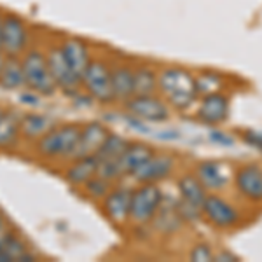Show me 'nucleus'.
I'll use <instances>...</instances> for the list:
<instances>
[{
	"mask_svg": "<svg viewBox=\"0 0 262 262\" xmlns=\"http://www.w3.org/2000/svg\"><path fill=\"white\" fill-rule=\"evenodd\" d=\"M81 88L96 103L111 105L116 101L112 90L111 67L101 60H91L81 79Z\"/></svg>",
	"mask_w": 262,
	"mask_h": 262,
	"instance_id": "5",
	"label": "nucleus"
},
{
	"mask_svg": "<svg viewBox=\"0 0 262 262\" xmlns=\"http://www.w3.org/2000/svg\"><path fill=\"white\" fill-rule=\"evenodd\" d=\"M179 192H180V206L192 208L196 212H201L203 201L206 198V189L198 180L196 175H184L179 180Z\"/></svg>",
	"mask_w": 262,
	"mask_h": 262,
	"instance_id": "19",
	"label": "nucleus"
},
{
	"mask_svg": "<svg viewBox=\"0 0 262 262\" xmlns=\"http://www.w3.org/2000/svg\"><path fill=\"white\" fill-rule=\"evenodd\" d=\"M213 260L217 262H232V260H238V257L234 255V253H229V252H221V253H215L213 255Z\"/></svg>",
	"mask_w": 262,
	"mask_h": 262,
	"instance_id": "33",
	"label": "nucleus"
},
{
	"mask_svg": "<svg viewBox=\"0 0 262 262\" xmlns=\"http://www.w3.org/2000/svg\"><path fill=\"white\" fill-rule=\"evenodd\" d=\"M108 133H111L108 128L100 121H90L84 126H81V135H79L77 149H75V154L72 159L96 156V152L100 150L101 143L105 142V138L108 137Z\"/></svg>",
	"mask_w": 262,
	"mask_h": 262,
	"instance_id": "12",
	"label": "nucleus"
},
{
	"mask_svg": "<svg viewBox=\"0 0 262 262\" xmlns=\"http://www.w3.org/2000/svg\"><path fill=\"white\" fill-rule=\"evenodd\" d=\"M236 187L250 201H262V170L257 164H245L234 175Z\"/></svg>",
	"mask_w": 262,
	"mask_h": 262,
	"instance_id": "15",
	"label": "nucleus"
},
{
	"mask_svg": "<svg viewBox=\"0 0 262 262\" xmlns=\"http://www.w3.org/2000/svg\"><path fill=\"white\" fill-rule=\"evenodd\" d=\"M201 212L208 219V222L219 227V229H229L239 221V213L236 212L234 206L224 198L217 196V194H210V196L205 198Z\"/></svg>",
	"mask_w": 262,
	"mask_h": 262,
	"instance_id": "9",
	"label": "nucleus"
},
{
	"mask_svg": "<svg viewBox=\"0 0 262 262\" xmlns=\"http://www.w3.org/2000/svg\"><path fill=\"white\" fill-rule=\"evenodd\" d=\"M79 135V124H56L35 142L37 154L44 159H72L77 149Z\"/></svg>",
	"mask_w": 262,
	"mask_h": 262,
	"instance_id": "2",
	"label": "nucleus"
},
{
	"mask_svg": "<svg viewBox=\"0 0 262 262\" xmlns=\"http://www.w3.org/2000/svg\"><path fill=\"white\" fill-rule=\"evenodd\" d=\"M213 250L210 245L206 243H200V245H194L191 253H189V259L194 262H210L213 260Z\"/></svg>",
	"mask_w": 262,
	"mask_h": 262,
	"instance_id": "29",
	"label": "nucleus"
},
{
	"mask_svg": "<svg viewBox=\"0 0 262 262\" xmlns=\"http://www.w3.org/2000/svg\"><path fill=\"white\" fill-rule=\"evenodd\" d=\"M112 90L116 101H126L133 96V69L128 65H114L111 67Z\"/></svg>",
	"mask_w": 262,
	"mask_h": 262,
	"instance_id": "21",
	"label": "nucleus"
},
{
	"mask_svg": "<svg viewBox=\"0 0 262 262\" xmlns=\"http://www.w3.org/2000/svg\"><path fill=\"white\" fill-rule=\"evenodd\" d=\"M175 161L168 154H152L145 163L133 173V179L138 184H159L171 175Z\"/></svg>",
	"mask_w": 262,
	"mask_h": 262,
	"instance_id": "11",
	"label": "nucleus"
},
{
	"mask_svg": "<svg viewBox=\"0 0 262 262\" xmlns=\"http://www.w3.org/2000/svg\"><path fill=\"white\" fill-rule=\"evenodd\" d=\"M196 177L206 191H221L229 182L227 168L219 161H203L196 168Z\"/></svg>",
	"mask_w": 262,
	"mask_h": 262,
	"instance_id": "17",
	"label": "nucleus"
},
{
	"mask_svg": "<svg viewBox=\"0 0 262 262\" xmlns=\"http://www.w3.org/2000/svg\"><path fill=\"white\" fill-rule=\"evenodd\" d=\"M19 137V117L12 111H4L0 114V150L12 149Z\"/></svg>",
	"mask_w": 262,
	"mask_h": 262,
	"instance_id": "24",
	"label": "nucleus"
},
{
	"mask_svg": "<svg viewBox=\"0 0 262 262\" xmlns=\"http://www.w3.org/2000/svg\"><path fill=\"white\" fill-rule=\"evenodd\" d=\"M124 108L131 117L143 122H164L170 117L168 103L154 95L131 96L124 101Z\"/></svg>",
	"mask_w": 262,
	"mask_h": 262,
	"instance_id": "6",
	"label": "nucleus"
},
{
	"mask_svg": "<svg viewBox=\"0 0 262 262\" xmlns=\"http://www.w3.org/2000/svg\"><path fill=\"white\" fill-rule=\"evenodd\" d=\"M82 191L86 194V198H90L93 201H100L112 191V182L103 179V177H100V175H96L84 185Z\"/></svg>",
	"mask_w": 262,
	"mask_h": 262,
	"instance_id": "27",
	"label": "nucleus"
},
{
	"mask_svg": "<svg viewBox=\"0 0 262 262\" xmlns=\"http://www.w3.org/2000/svg\"><path fill=\"white\" fill-rule=\"evenodd\" d=\"M224 81L219 75L215 74H203L200 77H196V90L198 96H206V95H213L222 90Z\"/></svg>",
	"mask_w": 262,
	"mask_h": 262,
	"instance_id": "28",
	"label": "nucleus"
},
{
	"mask_svg": "<svg viewBox=\"0 0 262 262\" xmlns=\"http://www.w3.org/2000/svg\"><path fill=\"white\" fill-rule=\"evenodd\" d=\"M96 175H98V159H96V156L72 159V164L65 170V180L75 189H82Z\"/></svg>",
	"mask_w": 262,
	"mask_h": 262,
	"instance_id": "16",
	"label": "nucleus"
},
{
	"mask_svg": "<svg viewBox=\"0 0 262 262\" xmlns=\"http://www.w3.org/2000/svg\"><path fill=\"white\" fill-rule=\"evenodd\" d=\"M158 86L168 103L180 111L191 107L198 98L196 77L184 69H164L158 77Z\"/></svg>",
	"mask_w": 262,
	"mask_h": 262,
	"instance_id": "1",
	"label": "nucleus"
},
{
	"mask_svg": "<svg viewBox=\"0 0 262 262\" xmlns=\"http://www.w3.org/2000/svg\"><path fill=\"white\" fill-rule=\"evenodd\" d=\"M154 154V149L149 147L147 143H140V142H133L128 143L126 150L122 152V156L119 158V170L121 175H133L138 168L142 166L150 156Z\"/></svg>",
	"mask_w": 262,
	"mask_h": 262,
	"instance_id": "20",
	"label": "nucleus"
},
{
	"mask_svg": "<svg viewBox=\"0 0 262 262\" xmlns=\"http://www.w3.org/2000/svg\"><path fill=\"white\" fill-rule=\"evenodd\" d=\"M60 49H61L63 56H65L67 63H69V67L74 70V74L77 75L79 79H82L88 65L91 63L90 48H88L86 42L77 39V37H69V39H65L61 42Z\"/></svg>",
	"mask_w": 262,
	"mask_h": 262,
	"instance_id": "14",
	"label": "nucleus"
},
{
	"mask_svg": "<svg viewBox=\"0 0 262 262\" xmlns=\"http://www.w3.org/2000/svg\"><path fill=\"white\" fill-rule=\"evenodd\" d=\"M128 140L124 137L117 133H108V137L105 138V142L101 143L100 150L96 152V159L98 163H114L119 161V158L122 156V152L128 147Z\"/></svg>",
	"mask_w": 262,
	"mask_h": 262,
	"instance_id": "25",
	"label": "nucleus"
},
{
	"mask_svg": "<svg viewBox=\"0 0 262 262\" xmlns=\"http://www.w3.org/2000/svg\"><path fill=\"white\" fill-rule=\"evenodd\" d=\"M243 140L248 143V145L255 147V149L262 150V133H255V131H247L243 135Z\"/></svg>",
	"mask_w": 262,
	"mask_h": 262,
	"instance_id": "31",
	"label": "nucleus"
},
{
	"mask_svg": "<svg viewBox=\"0 0 262 262\" xmlns=\"http://www.w3.org/2000/svg\"><path fill=\"white\" fill-rule=\"evenodd\" d=\"M2 23H4V14L0 12V33H2Z\"/></svg>",
	"mask_w": 262,
	"mask_h": 262,
	"instance_id": "35",
	"label": "nucleus"
},
{
	"mask_svg": "<svg viewBox=\"0 0 262 262\" xmlns=\"http://www.w3.org/2000/svg\"><path fill=\"white\" fill-rule=\"evenodd\" d=\"M163 205V192L158 184H140L131 192L129 221L135 226H147L154 221Z\"/></svg>",
	"mask_w": 262,
	"mask_h": 262,
	"instance_id": "4",
	"label": "nucleus"
},
{
	"mask_svg": "<svg viewBox=\"0 0 262 262\" xmlns=\"http://www.w3.org/2000/svg\"><path fill=\"white\" fill-rule=\"evenodd\" d=\"M158 88V74L147 65L133 69V96L154 95Z\"/></svg>",
	"mask_w": 262,
	"mask_h": 262,
	"instance_id": "26",
	"label": "nucleus"
},
{
	"mask_svg": "<svg viewBox=\"0 0 262 262\" xmlns=\"http://www.w3.org/2000/svg\"><path fill=\"white\" fill-rule=\"evenodd\" d=\"M12 232V229L9 227V224H7V221H6V217H4V213L0 212V245L4 243V239L7 238Z\"/></svg>",
	"mask_w": 262,
	"mask_h": 262,
	"instance_id": "32",
	"label": "nucleus"
},
{
	"mask_svg": "<svg viewBox=\"0 0 262 262\" xmlns=\"http://www.w3.org/2000/svg\"><path fill=\"white\" fill-rule=\"evenodd\" d=\"M131 192L133 189L128 187H112V191L101 200V210L114 226L121 227L129 222Z\"/></svg>",
	"mask_w": 262,
	"mask_h": 262,
	"instance_id": "10",
	"label": "nucleus"
},
{
	"mask_svg": "<svg viewBox=\"0 0 262 262\" xmlns=\"http://www.w3.org/2000/svg\"><path fill=\"white\" fill-rule=\"evenodd\" d=\"M208 138L213 143H219V145H224V147H229V145H232V143H234V138H232L231 135L224 133V131H217V129L210 131Z\"/></svg>",
	"mask_w": 262,
	"mask_h": 262,
	"instance_id": "30",
	"label": "nucleus"
},
{
	"mask_svg": "<svg viewBox=\"0 0 262 262\" xmlns=\"http://www.w3.org/2000/svg\"><path fill=\"white\" fill-rule=\"evenodd\" d=\"M46 58H48L51 75H53L58 90H61L65 95H77V93H81V79L69 67L60 48H51L46 53Z\"/></svg>",
	"mask_w": 262,
	"mask_h": 262,
	"instance_id": "8",
	"label": "nucleus"
},
{
	"mask_svg": "<svg viewBox=\"0 0 262 262\" xmlns=\"http://www.w3.org/2000/svg\"><path fill=\"white\" fill-rule=\"evenodd\" d=\"M229 116V98L221 95V93H213V95L203 96L201 105L198 108V119L208 126L222 124Z\"/></svg>",
	"mask_w": 262,
	"mask_h": 262,
	"instance_id": "13",
	"label": "nucleus"
},
{
	"mask_svg": "<svg viewBox=\"0 0 262 262\" xmlns=\"http://www.w3.org/2000/svg\"><path fill=\"white\" fill-rule=\"evenodd\" d=\"M2 112H4V108H2V107H0V114H2Z\"/></svg>",
	"mask_w": 262,
	"mask_h": 262,
	"instance_id": "36",
	"label": "nucleus"
},
{
	"mask_svg": "<svg viewBox=\"0 0 262 262\" xmlns=\"http://www.w3.org/2000/svg\"><path fill=\"white\" fill-rule=\"evenodd\" d=\"M54 126H56V121L46 114L28 112L23 117H19V135L25 140L37 142Z\"/></svg>",
	"mask_w": 262,
	"mask_h": 262,
	"instance_id": "18",
	"label": "nucleus"
},
{
	"mask_svg": "<svg viewBox=\"0 0 262 262\" xmlns=\"http://www.w3.org/2000/svg\"><path fill=\"white\" fill-rule=\"evenodd\" d=\"M25 74V88L40 96H51L56 93V82L51 75L48 58L39 49H32L21 58Z\"/></svg>",
	"mask_w": 262,
	"mask_h": 262,
	"instance_id": "3",
	"label": "nucleus"
},
{
	"mask_svg": "<svg viewBox=\"0 0 262 262\" xmlns=\"http://www.w3.org/2000/svg\"><path fill=\"white\" fill-rule=\"evenodd\" d=\"M28 28L18 16H4L2 33H0V48L7 56H21L28 46Z\"/></svg>",
	"mask_w": 262,
	"mask_h": 262,
	"instance_id": "7",
	"label": "nucleus"
},
{
	"mask_svg": "<svg viewBox=\"0 0 262 262\" xmlns=\"http://www.w3.org/2000/svg\"><path fill=\"white\" fill-rule=\"evenodd\" d=\"M6 60H7V54L4 53L2 48H0V72H2V69H4V63H6Z\"/></svg>",
	"mask_w": 262,
	"mask_h": 262,
	"instance_id": "34",
	"label": "nucleus"
},
{
	"mask_svg": "<svg viewBox=\"0 0 262 262\" xmlns=\"http://www.w3.org/2000/svg\"><path fill=\"white\" fill-rule=\"evenodd\" d=\"M0 86L9 91L25 88V74L19 56H7L4 69L0 72Z\"/></svg>",
	"mask_w": 262,
	"mask_h": 262,
	"instance_id": "22",
	"label": "nucleus"
},
{
	"mask_svg": "<svg viewBox=\"0 0 262 262\" xmlns=\"http://www.w3.org/2000/svg\"><path fill=\"white\" fill-rule=\"evenodd\" d=\"M0 260L4 262H11V260H33V255L28 250L27 243L19 238L16 232H11L4 243L0 245Z\"/></svg>",
	"mask_w": 262,
	"mask_h": 262,
	"instance_id": "23",
	"label": "nucleus"
}]
</instances>
